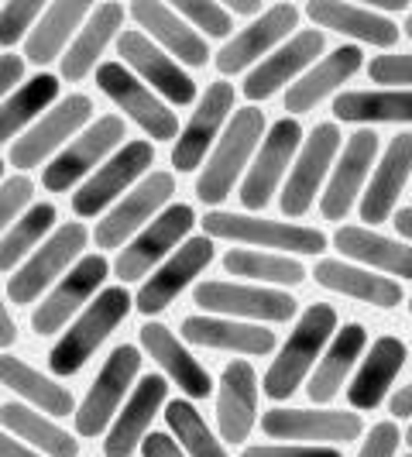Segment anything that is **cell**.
Returning <instances> with one entry per match:
<instances>
[{
	"label": "cell",
	"mask_w": 412,
	"mask_h": 457,
	"mask_svg": "<svg viewBox=\"0 0 412 457\" xmlns=\"http://www.w3.org/2000/svg\"><path fill=\"white\" fill-rule=\"evenodd\" d=\"M131 306H135V299L128 296L124 286L103 289V293L79 313V320L72 323L66 334L55 341V347L48 351V368H52V375H59V378L76 375L79 368L90 361L93 351L111 337V330H117V323L131 313Z\"/></svg>",
	"instance_id": "7a4b0ae2"
},
{
	"label": "cell",
	"mask_w": 412,
	"mask_h": 457,
	"mask_svg": "<svg viewBox=\"0 0 412 457\" xmlns=\"http://www.w3.org/2000/svg\"><path fill=\"white\" fill-rule=\"evenodd\" d=\"M124 137L128 135H124V120L120 117L114 114L100 117L83 135L72 137L66 148L52 159V165H45L42 186H45L48 193H66V189H72L83 176H90L93 169H100L103 159L114 152Z\"/></svg>",
	"instance_id": "5b68a950"
},
{
	"label": "cell",
	"mask_w": 412,
	"mask_h": 457,
	"mask_svg": "<svg viewBox=\"0 0 412 457\" xmlns=\"http://www.w3.org/2000/svg\"><path fill=\"white\" fill-rule=\"evenodd\" d=\"M0 420H4V430L14 434L18 440H28L35 451H42L48 457H76L79 454V444L76 436H69L62 427H55L52 420H45L42 412L18 406V403H4L0 406Z\"/></svg>",
	"instance_id": "60d3db41"
},
{
	"label": "cell",
	"mask_w": 412,
	"mask_h": 457,
	"mask_svg": "<svg viewBox=\"0 0 412 457\" xmlns=\"http://www.w3.org/2000/svg\"><path fill=\"white\" fill-rule=\"evenodd\" d=\"M306 14L313 18L317 28H330L337 35H350L358 42L367 46L389 48L399 42V28L391 18L378 14V11H367L358 4H343V0H309L306 4Z\"/></svg>",
	"instance_id": "83f0119b"
},
{
	"label": "cell",
	"mask_w": 412,
	"mask_h": 457,
	"mask_svg": "<svg viewBox=\"0 0 412 457\" xmlns=\"http://www.w3.org/2000/svg\"><path fill=\"white\" fill-rule=\"evenodd\" d=\"M296 24H299L296 4H275V7H268L258 21H251L248 28H241L227 46L217 52L213 62H217V69H220L224 76H234V72H241V69L254 66L261 55L268 59V52L282 48V42L296 31Z\"/></svg>",
	"instance_id": "e0dca14e"
},
{
	"label": "cell",
	"mask_w": 412,
	"mask_h": 457,
	"mask_svg": "<svg viewBox=\"0 0 412 457\" xmlns=\"http://www.w3.org/2000/svg\"><path fill=\"white\" fill-rule=\"evenodd\" d=\"M375 155H378V135L375 131H358V135L347 137L343 155L337 162V169H334V179H330L320 200V210L326 220H343L347 210L354 206V200L365 196V179L371 172Z\"/></svg>",
	"instance_id": "603a6c76"
},
{
	"label": "cell",
	"mask_w": 412,
	"mask_h": 457,
	"mask_svg": "<svg viewBox=\"0 0 412 457\" xmlns=\"http://www.w3.org/2000/svg\"><path fill=\"white\" fill-rule=\"evenodd\" d=\"M196 306L213 313V317H248V320L285 323L296 317V299L282 289H265V286H241V282H203L196 286Z\"/></svg>",
	"instance_id": "9c48e42d"
},
{
	"label": "cell",
	"mask_w": 412,
	"mask_h": 457,
	"mask_svg": "<svg viewBox=\"0 0 412 457\" xmlns=\"http://www.w3.org/2000/svg\"><path fill=\"white\" fill-rule=\"evenodd\" d=\"M24 76V59L21 55H14V52H4L0 55V93H4V100L11 96L14 90V83H21Z\"/></svg>",
	"instance_id": "816d5d0a"
},
{
	"label": "cell",
	"mask_w": 412,
	"mask_h": 457,
	"mask_svg": "<svg viewBox=\"0 0 412 457\" xmlns=\"http://www.w3.org/2000/svg\"><path fill=\"white\" fill-rule=\"evenodd\" d=\"M169 395V382L161 375H144L135 386L131 399L124 403V412H117L114 427L103 440V454L107 457H131L148 440V427L155 420L159 406Z\"/></svg>",
	"instance_id": "cb8c5ba5"
},
{
	"label": "cell",
	"mask_w": 412,
	"mask_h": 457,
	"mask_svg": "<svg viewBox=\"0 0 412 457\" xmlns=\"http://www.w3.org/2000/svg\"><path fill=\"white\" fill-rule=\"evenodd\" d=\"M409 313H412V296H409Z\"/></svg>",
	"instance_id": "be15d7a7"
},
{
	"label": "cell",
	"mask_w": 412,
	"mask_h": 457,
	"mask_svg": "<svg viewBox=\"0 0 412 457\" xmlns=\"http://www.w3.org/2000/svg\"><path fill=\"white\" fill-rule=\"evenodd\" d=\"M59 96V79L48 76V72H38L35 79H28L24 87H18V93H11L0 107V141L11 148L18 135L35 120H42V111H48V104Z\"/></svg>",
	"instance_id": "f35d334b"
},
{
	"label": "cell",
	"mask_w": 412,
	"mask_h": 457,
	"mask_svg": "<svg viewBox=\"0 0 412 457\" xmlns=\"http://www.w3.org/2000/svg\"><path fill=\"white\" fill-rule=\"evenodd\" d=\"M90 14H93V7L87 0H55V4H48L42 21L35 24V31L28 35L24 55H28L35 66H45L52 59L66 55L69 52L66 42L72 38V31L83 28Z\"/></svg>",
	"instance_id": "e575fe53"
},
{
	"label": "cell",
	"mask_w": 412,
	"mask_h": 457,
	"mask_svg": "<svg viewBox=\"0 0 412 457\" xmlns=\"http://www.w3.org/2000/svg\"><path fill=\"white\" fill-rule=\"evenodd\" d=\"M406 35H409V38H412V14H409V18H406Z\"/></svg>",
	"instance_id": "94428289"
},
{
	"label": "cell",
	"mask_w": 412,
	"mask_h": 457,
	"mask_svg": "<svg viewBox=\"0 0 412 457\" xmlns=\"http://www.w3.org/2000/svg\"><path fill=\"white\" fill-rule=\"evenodd\" d=\"M224 7H227L230 14H244V18H251V14H258V18H261V14L268 11L261 0H227Z\"/></svg>",
	"instance_id": "11a10c76"
},
{
	"label": "cell",
	"mask_w": 412,
	"mask_h": 457,
	"mask_svg": "<svg viewBox=\"0 0 412 457\" xmlns=\"http://www.w3.org/2000/svg\"><path fill=\"white\" fill-rule=\"evenodd\" d=\"M45 11L48 7L42 0H7L0 7V46H4V52H11L14 42H21L28 28L35 31V24L42 21Z\"/></svg>",
	"instance_id": "bcb514c9"
},
{
	"label": "cell",
	"mask_w": 412,
	"mask_h": 457,
	"mask_svg": "<svg viewBox=\"0 0 412 457\" xmlns=\"http://www.w3.org/2000/svg\"><path fill=\"white\" fill-rule=\"evenodd\" d=\"M87 237L90 234H87L83 224H62L38 252L24 262L18 272L7 278V299L14 306L35 303V299L42 296V289H48L79 258V252L87 248Z\"/></svg>",
	"instance_id": "52a82bcc"
},
{
	"label": "cell",
	"mask_w": 412,
	"mask_h": 457,
	"mask_svg": "<svg viewBox=\"0 0 412 457\" xmlns=\"http://www.w3.org/2000/svg\"><path fill=\"white\" fill-rule=\"evenodd\" d=\"M131 18L148 38L165 46L169 55H179V62L206 66V59H210L206 38L185 18L176 14V7H165L159 0H137V4H131Z\"/></svg>",
	"instance_id": "d4e9b609"
},
{
	"label": "cell",
	"mask_w": 412,
	"mask_h": 457,
	"mask_svg": "<svg viewBox=\"0 0 412 457\" xmlns=\"http://www.w3.org/2000/svg\"><path fill=\"white\" fill-rule=\"evenodd\" d=\"M391 224L399 228V234H402V237H409V241H412V206H402V210L395 213V220H391Z\"/></svg>",
	"instance_id": "680465c9"
},
{
	"label": "cell",
	"mask_w": 412,
	"mask_h": 457,
	"mask_svg": "<svg viewBox=\"0 0 412 457\" xmlns=\"http://www.w3.org/2000/svg\"><path fill=\"white\" fill-rule=\"evenodd\" d=\"M361 66H365V52L358 46H341L337 52L323 55L320 62L309 69L302 79H296L289 87V93H285V111H293V114L313 111L323 96H330L337 87H343Z\"/></svg>",
	"instance_id": "f1b7e54d"
},
{
	"label": "cell",
	"mask_w": 412,
	"mask_h": 457,
	"mask_svg": "<svg viewBox=\"0 0 412 457\" xmlns=\"http://www.w3.org/2000/svg\"><path fill=\"white\" fill-rule=\"evenodd\" d=\"M406 365V344L399 337H378L371 344L367 358L361 361L350 389H347V403L354 410H375L382 406V399L389 395L395 375Z\"/></svg>",
	"instance_id": "4dcf8cb0"
},
{
	"label": "cell",
	"mask_w": 412,
	"mask_h": 457,
	"mask_svg": "<svg viewBox=\"0 0 412 457\" xmlns=\"http://www.w3.org/2000/svg\"><path fill=\"white\" fill-rule=\"evenodd\" d=\"M337 334V310L326 303H313L306 306V313L299 317L296 330L289 334L285 347L278 351V358L272 361V368L265 371V395L282 403L302 386V378L309 375V368L320 365L317 358L323 354L326 341Z\"/></svg>",
	"instance_id": "6da1fadb"
},
{
	"label": "cell",
	"mask_w": 412,
	"mask_h": 457,
	"mask_svg": "<svg viewBox=\"0 0 412 457\" xmlns=\"http://www.w3.org/2000/svg\"><path fill=\"white\" fill-rule=\"evenodd\" d=\"M334 245L343 258H354L367 269L412 278V248L399 245L385 234H375L371 228H341L334 234Z\"/></svg>",
	"instance_id": "d590c367"
},
{
	"label": "cell",
	"mask_w": 412,
	"mask_h": 457,
	"mask_svg": "<svg viewBox=\"0 0 412 457\" xmlns=\"http://www.w3.org/2000/svg\"><path fill=\"white\" fill-rule=\"evenodd\" d=\"M107 272H111V262H107L103 254H87V258H79V262L69 269V275H62V282L35 306V313H31L35 334L45 337V334L62 330L69 323V317H72L83 303H90L93 293L103 286Z\"/></svg>",
	"instance_id": "5bb4252c"
},
{
	"label": "cell",
	"mask_w": 412,
	"mask_h": 457,
	"mask_svg": "<svg viewBox=\"0 0 412 457\" xmlns=\"http://www.w3.org/2000/svg\"><path fill=\"white\" fill-rule=\"evenodd\" d=\"M141 347L165 368V375H169L189 399H206V395L213 392V382H210L206 368L185 351L183 344L176 341V334H172L169 327H161V323H155V320L144 323V327H141Z\"/></svg>",
	"instance_id": "1f68e13d"
},
{
	"label": "cell",
	"mask_w": 412,
	"mask_h": 457,
	"mask_svg": "<svg viewBox=\"0 0 412 457\" xmlns=\"http://www.w3.org/2000/svg\"><path fill=\"white\" fill-rule=\"evenodd\" d=\"M365 347H367L365 327H361V323H343V330H337L330 347L323 351L320 365H317L309 386H306V395H309L313 403H330V399L341 392L343 382H347L350 368L358 365V358H361Z\"/></svg>",
	"instance_id": "836d02e7"
},
{
	"label": "cell",
	"mask_w": 412,
	"mask_h": 457,
	"mask_svg": "<svg viewBox=\"0 0 412 457\" xmlns=\"http://www.w3.org/2000/svg\"><path fill=\"white\" fill-rule=\"evenodd\" d=\"M165 423H169V430L176 434L179 447H183L189 457H227L224 444L213 436V430L203 423V416L196 412L193 403H185V399L169 403V410H165Z\"/></svg>",
	"instance_id": "ee69618b"
},
{
	"label": "cell",
	"mask_w": 412,
	"mask_h": 457,
	"mask_svg": "<svg viewBox=\"0 0 412 457\" xmlns=\"http://www.w3.org/2000/svg\"><path fill=\"white\" fill-rule=\"evenodd\" d=\"M96 87L107 93L144 135H152V141H172L179 135L176 114L152 93V87H144L135 72H128L124 62H103L96 69Z\"/></svg>",
	"instance_id": "ba28073f"
},
{
	"label": "cell",
	"mask_w": 412,
	"mask_h": 457,
	"mask_svg": "<svg viewBox=\"0 0 412 457\" xmlns=\"http://www.w3.org/2000/svg\"><path fill=\"white\" fill-rule=\"evenodd\" d=\"M241 457H343L334 447H248Z\"/></svg>",
	"instance_id": "f907efd6"
},
{
	"label": "cell",
	"mask_w": 412,
	"mask_h": 457,
	"mask_svg": "<svg viewBox=\"0 0 412 457\" xmlns=\"http://www.w3.org/2000/svg\"><path fill=\"white\" fill-rule=\"evenodd\" d=\"M172 193H176L172 172H152V176H144L131 193H124L117 200V206L103 220H96V230H93L96 248H120L131 234L137 237L141 230L159 217L161 206L172 200Z\"/></svg>",
	"instance_id": "8992f818"
},
{
	"label": "cell",
	"mask_w": 412,
	"mask_h": 457,
	"mask_svg": "<svg viewBox=\"0 0 412 457\" xmlns=\"http://www.w3.org/2000/svg\"><path fill=\"white\" fill-rule=\"evenodd\" d=\"M406 457H412V454H406Z\"/></svg>",
	"instance_id": "e7e4bbea"
},
{
	"label": "cell",
	"mask_w": 412,
	"mask_h": 457,
	"mask_svg": "<svg viewBox=\"0 0 412 457\" xmlns=\"http://www.w3.org/2000/svg\"><path fill=\"white\" fill-rule=\"evenodd\" d=\"M406 4L409 0H367V11H406Z\"/></svg>",
	"instance_id": "91938a15"
},
{
	"label": "cell",
	"mask_w": 412,
	"mask_h": 457,
	"mask_svg": "<svg viewBox=\"0 0 412 457\" xmlns=\"http://www.w3.org/2000/svg\"><path fill=\"white\" fill-rule=\"evenodd\" d=\"M176 14L185 18L196 31H206L210 38H227L234 28V14L217 0H176Z\"/></svg>",
	"instance_id": "f6af8a7d"
},
{
	"label": "cell",
	"mask_w": 412,
	"mask_h": 457,
	"mask_svg": "<svg viewBox=\"0 0 412 457\" xmlns=\"http://www.w3.org/2000/svg\"><path fill=\"white\" fill-rule=\"evenodd\" d=\"M323 52V31H296L282 48H275L268 59H261L244 79V96L258 104L268 100L282 90L285 83L293 87V79H302L309 69L317 66V55Z\"/></svg>",
	"instance_id": "ffe728a7"
},
{
	"label": "cell",
	"mask_w": 412,
	"mask_h": 457,
	"mask_svg": "<svg viewBox=\"0 0 412 457\" xmlns=\"http://www.w3.org/2000/svg\"><path fill=\"white\" fill-rule=\"evenodd\" d=\"M265 141V111L258 107H241L227 131L220 137L217 152L206 159L203 172L196 179V196L203 204L217 206L230 196V189L237 183V176L244 172V165L251 159V152Z\"/></svg>",
	"instance_id": "3957f363"
},
{
	"label": "cell",
	"mask_w": 412,
	"mask_h": 457,
	"mask_svg": "<svg viewBox=\"0 0 412 457\" xmlns=\"http://www.w3.org/2000/svg\"><path fill=\"white\" fill-rule=\"evenodd\" d=\"M261 430L272 440H306L320 447L358 440L365 423L358 412L341 410H272L261 416Z\"/></svg>",
	"instance_id": "ac0fdd59"
},
{
	"label": "cell",
	"mask_w": 412,
	"mask_h": 457,
	"mask_svg": "<svg viewBox=\"0 0 412 457\" xmlns=\"http://www.w3.org/2000/svg\"><path fill=\"white\" fill-rule=\"evenodd\" d=\"M230 114H237L234 111V87L230 83L206 87V96L200 100V107L193 111L189 124L183 128V135L176 137V145H172V165L179 172L200 169L206 159V148L213 145V137L220 135V128H224V120Z\"/></svg>",
	"instance_id": "7402d4cb"
},
{
	"label": "cell",
	"mask_w": 412,
	"mask_h": 457,
	"mask_svg": "<svg viewBox=\"0 0 412 457\" xmlns=\"http://www.w3.org/2000/svg\"><path fill=\"white\" fill-rule=\"evenodd\" d=\"M0 378H4L7 389L24 395L28 403H35L48 416H69V412H76V403H72L69 389H62L59 382H52L48 375L35 371L31 365H24L21 358H14V354H4L0 358Z\"/></svg>",
	"instance_id": "ab89813d"
},
{
	"label": "cell",
	"mask_w": 412,
	"mask_h": 457,
	"mask_svg": "<svg viewBox=\"0 0 412 457\" xmlns=\"http://www.w3.org/2000/svg\"><path fill=\"white\" fill-rule=\"evenodd\" d=\"M406 444H409V447H412V427H409V430H406Z\"/></svg>",
	"instance_id": "6125c7cd"
},
{
	"label": "cell",
	"mask_w": 412,
	"mask_h": 457,
	"mask_svg": "<svg viewBox=\"0 0 412 457\" xmlns=\"http://www.w3.org/2000/svg\"><path fill=\"white\" fill-rule=\"evenodd\" d=\"M224 269L230 275L251 278V282H272V286H299L306 282V269L296 258L275 252H254V248H234L224 254Z\"/></svg>",
	"instance_id": "b9f144b4"
},
{
	"label": "cell",
	"mask_w": 412,
	"mask_h": 457,
	"mask_svg": "<svg viewBox=\"0 0 412 457\" xmlns=\"http://www.w3.org/2000/svg\"><path fill=\"white\" fill-rule=\"evenodd\" d=\"M14 341H18V327H14V317H11V306H4L0 310V344L11 347Z\"/></svg>",
	"instance_id": "6f0895ef"
},
{
	"label": "cell",
	"mask_w": 412,
	"mask_h": 457,
	"mask_svg": "<svg viewBox=\"0 0 412 457\" xmlns=\"http://www.w3.org/2000/svg\"><path fill=\"white\" fill-rule=\"evenodd\" d=\"M183 337L213 351H237V354H268L275 347V334L254 323L224 320V317H185Z\"/></svg>",
	"instance_id": "d6a6232c"
},
{
	"label": "cell",
	"mask_w": 412,
	"mask_h": 457,
	"mask_svg": "<svg viewBox=\"0 0 412 457\" xmlns=\"http://www.w3.org/2000/svg\"><path fill=\"white\" fill-rule=\"evenodd\" d=\"M412 172V135H399L389 141L385 148V159L378 162L371 183H367L365 196H361V220H367L371 228L375 224H385L391 217V210L399 204V193L409 179Z\"/></svg>",
	"instance_id": "4316f807"
},
{
	"label": "cell",
	"mask_w": 412,
	"mask_h": 457,
	"mask_svg": "<svg viewBox=\"0 0 412 457\" xmlns=\"http://www.w3.org/2000/svg\"><path fill=\"white\" fill-rule=\"evenodd\" d=\"M258 420V378L248 361H230L220 378V399H217V427L227 444L248 440Z\"/></svg>",
	"instance_id": "484cf974"
},
{
	"label": "cell",
	"mask_w": 412,
	"mask_h": 457,
	"mask_svg": "<svg viewBox=\"0 0 412 457\" xmlns=\"http://www.w3.org/2000/svg\"><path fill=\"white\" fill-rule=\"evenodd\" d=\"M337 152H341V131H337V124H317L313 135L306 137V145L299 152L289 179L282 186L278 206H282L285 217L309 213V206L317 200L320 183L326 179V169H330V162H334Z\"/></svg>",
	"instance_id": "7c38bea8"
},
{
	"label": "cell",
	"mask_w": 412,
	"mask_h": 457,
	"mask_svg": "<svg viewBox=\"0 0 412 457\" xmlns=\"http://www.w3.org/2000/svg\"><path fill=\"white\" fill-rule=\"evenodd\" d=\"M391 416H399V420H402V416H412V382L391 395Z\"/></svg>",
	"instance_id": "9f6ffc18"
},
{
	"label": "cell",
	"mask_w": 412,
	"mask_h": 457,
	"mask_svg": "<svg viewBox=\"0 0 412 457\" xmlns=\"http://www.w3.org/2000/svg\"><path fill=\"white\" fill-rule=\"evenodd\" d=\"M55 224V206L52 204H35L14 228L4 230V241H0V269L7 275H14L18 262H24L28 254H35L45 241L48 230Z\"/></svg>",
	"instance_id": "7bdbcfd3"
},
{
	"label": "cell",
	"mask_w": 412,
	"mask_h": 457,
	"mask_svg": "<svg viewBox=\"0 0 412 457\" xmlns=\"http://www.w3.org/2000/svg\"><path fill=\"white\" fill-rule=\"evenodd\" d=\"M90 114H93L90 96H83V93L66 96V100H62L59 107H52L28 135H21L7 148L11 165H18V169H35V165H42L52 152H59L62 145H69V137L90 120Z\"/></svg>",
	"instance_id": "9a60e30c"
},
{
	"label": "cell",
	"mask_w": 412,
	"mask_h": 457,
	"mask_svg": "<svg viewBox=\"0 0 412 457\" xmlns=\"http://www.w3.org/2000/svg\"><path fill=\"white\" fill-rule=\"evenodd\" d=\"M299 141H302V128L293 117H282L268 128V135L261 141L258 155H254V165L248 169L244 183H241V204L244 210H265L272 193L278 189L285 169L293 165V155H296Z\"/></svg>",
	"instance_id": "4fadbf2b"
},
{
	"label": "cell",
	"mask_w": 412,
	"mask_h": 457,
	"mask_svg": "<svg viewBox=\"0 0 412 457\" xmlns=\"http://www.w3.org/2000/svg\"><path fill=\"white\" fill-rule=\"evenodd\" d=\"M117 52H120L124 62L137 72V79H141V83H152L165 100H172V104H179V107L196 100V83H193L183 72V66H179L165 48L155 46L144 31H120Z\"/></svg>",
	"instance_id": "d6986e66"
},
{
	"label": "cell",
	"mask_w": 412,
	"mask_h": 457,
	"mask_svg": "<svg viewBox=\"0 0 412 457\" xmlns=\"http://www.w3.org/2000/svg\"><path fill=\"white\" fill-rule=\"evenodd\" d=\"M31 193H35V183L28 176H7L4 186H0V224L4 230L14 228L21 220L24 206L31 204Z\"/></svg>",
	"instance_id": "7dc6e473"
},
{
	"label": "cell",
	"mask_w": 412,
	"mask_h": 457,
	"mask_svg": "<svg viewBox=\"0 0 412 457\" xmlns=\"http://www.w3.org/2000/svg\"><path fill=\"white\" fill-rule=\"evenodd\" d=\"M203 228L206 237L237 241V245H251V248H272L275 254H320L326 248V237L317 228L265 220V217H251V213L213 210L203 217Z\"/></svg>",
	"instance_id": "277c9868"
},
{
	"label": "cell",
	"mask_w": 412,
	"mask_h": 457,
	"mask_svg": "<svg viewBox=\"0 0 412 457\" xmlns=\"http://www.w3.org/2000/svg\"><path fill=\"white\" fill-rule=\"evenodd\" d=\"M120 24H124V7L120 4H100V7H93V14L79 28L76 42L69 46V52L62 55V66H59L69 83H79L96 66V59L103 55V48L111 46V38L120 31Z\"/></svg>",
	"instance_id": "8d00e7d4"
},
{
	"label": "cell",
	"mask_w": 412,
	"mask_h": 457,
	"mask_svg": "<svg viewBox=\"0 0 412 457\" xmlns=\"http://www.w3.org/2000/svg\"><path fill=\"white\" fill-rule=\"evenodd\" d=\"M141 454L144 457H185L179 440L169 434H148V440L141 444Z\"/></svg>",
	"instance_id": "f5cc1de1"
},
{
	"label": "cell",
	"mask_w": 412,
	"mask_h": 457,
	"mask_svg": "<svg viewBox=\"0 0 412 457\" xmlns=\"http://www.w3.org/2000/svg\"><path fill=\"white\" fill-rule=\"evenodd\" d=\"M395 451H399V427L391 420H385V423L371 427L358 457H395Z\"/></svg>",
	"instance_id": "681fc988"
},
{
	"label": "cell",
	"mask_w": 412,
	"mask_h": 457,
	"mask_svg": "<svg viewBox=\"0 0 412 457\" xmlns=\"http://www.w3.org/2000/svg\"><path fill=\"white\" fill-rule=\"evenodd\" d=\"M0 457H42L38 451L24 447L21 440H14V434H4L0 436Z\"/></svg>",
	"instance_id": "db71d44e"
},
{
	"label": "cell",
	"mask_w": 412,
	"mask_h": 457,
	"mask_svg": "<svg viewBox=\"0 0 412 457\" xmlns=\"http://www.w3.org/2000/svg\"><path fill=\"white\" fill-rule=\"evenodd\" d=\"M334 117L350 124H412V90H350L334 100Z\"/></svg>",
	"instance_id": "74e56055"
},
{
	"label": "cell",
	"mask_w": 412,
	"mask_h": 457,
	"mask_svg": "<svg viewBox=\"0 0 412 457\" xmlns=\"http://www.w3.org/2000/svg\"><path fill=\"white\" fill-rule=\"evenodd\" d=\"M193 224H196L193 206L172 204L169 210H161L159 217L141 230L131 245L120 248V254H117V262H114L117 278H120V282H135L141 275H148L152 265H159L161 258L193 230Z\"/></svg>",
	"instance_id": "8fae6325"
},
{
	"label": "cell",
	"mask_w": 412,
	"mask_h": 457,
	"mask_svg": "<svg viewBox=\"0 0 412 457\" xmlns=\"http://www.w3.org/2000/svg\"><path fill=\"white\" fill-rule=\"evenodd\" d=\"M317 282L330 293H341V296L361 299V303H371V306H382V310H391L402 303V286L389 278V275H375L371 269H361V265H347L341 258H323L317 262Z\"/></svg>",
	"instance_id": "f546056e"
},
{
	"label": "cell",
	"mask_w": 412,
	"mask_h": 457,
	"mask_svg": "<svg viewBox=\"0 0 412 457\" xmlns=\"http://www.w3.org/2000/svg\"><path fill=\"white\" fill-rule=\"evenodd\" d=\"M210 262H213V241L210 237H189V241H183L179 252L172 254L159 272H152V278L137 289V313H144V317L161 313L196 275L203 272Z\"/></svg>",
	"instance_id": "44dd1931"
},
{
	"label": "cell",
	"mask_w": 412,
	"mask_h": 457,
	"mask_svg": "<svg viewBox=\"0 0 412 457\" xmlns=\"http://www.w3.org/2000/svg\"><path fill=\"white\" fill-rule=\"evenodd\" d=\"M137 368H141V351L135 344H120L114 354L107 358V365L100 368L96 382L90 386L87 399L76 410V434L79 436H96L107 430V423L114 420L120 410L124 395L135 382Z\"/></svg>",
	"instance_id": "30bf717a"
},
{
	"label": "cell",
	"mask_w": 412,
	"mask_h": 457,
	"mask_svg": "<svg viewBox=\"0 0 412 457\" xmlns=\"http://www.w3.org/2000/svg\"><path fill=\"white\" fill-rule=\"evenodd\" d=\"M152 162H155V152H152L148 141H128L120 152H114L87 183L79 186V193H72V210L79 217H96L100 210L114 204L137 176H144V169Z\"/></svg>",
	"instance_id": "2e32d148"
},
{
	"label": "cell",
	"mask_w": 412,
	"mask_h": 457,
	"mask_svg": "<svg viewBox=\"0 0 412 457\" xmlns=\"http://www.w3.org/2000/svg\"><path fill=\"white\" fill-rule=\"evenodd\" d=\"M371 83H385V87H412V55H375L367 66Z\"/></svg>",
	"instance_id": "c3c4849f"
}]
</instances>
